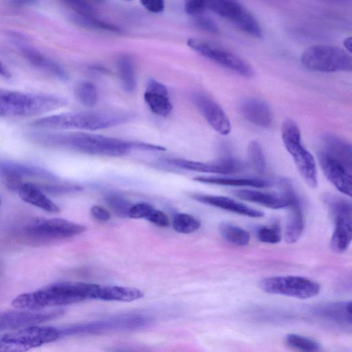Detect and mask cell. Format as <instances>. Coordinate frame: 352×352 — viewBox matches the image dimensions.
<instances>
[{"label": "cell", "instance_id": "1", "mask_svg": "<svg viewBox=\"0 0 352 352\" xmlns=\"http://www.w3.org/2000/svg\"><path fill=\"white\" fill-rule=\"evenodd\" d=\"M28 138L32 142L46 147L111 157L125 155L133 148L165 150L160 146L82 132L34 131L28 133Z\"/></svg>", "mask_w": 352, "mask_h": 352}, {"label": "cell", "instance_id": "2", "mask_svg": "<svg viewBox=\"0 0 352 352\" xmlns=\"http://www.w3.org/2000/svg\"><path fill=\"white\" fill-rule=\"evenodd\" d=\"M99 285L78 282H58L35 291L18 295L12 302L15 308L41 310L96 299Z\"/></svg>", "mask_w": 352, "mask_h": 352}, {"label": "cell", "instance_id": "3", "mask_svg": "<svg viewBox=\"0 0 352 352\" xmlns=\"http://www.w3.org/2000/svg\"><path fill=\"white\" fill-rule=\"evenodd\" d=\"M133 116L131 112L118 110L67 112L41 118L32 126L43 129L98 130L122 124Z\"/></svg>", "mask_w": 352, "mask_h": 352}, {"label": "cell", "instance_id": "4", "mask_svg": "<svg viewBox=\"0 0 352 352\" xmlns=\"http://www.w3.org/2000/svg\"><path fill=\"white\" fill-rule=\"evenodd\" d=\"M65 104L64 98L52 94L4 90L0 94V117L34 116Z\"/></svg>", "mask_w": 352, "mask_h": 352}, {"label": "cell", "instance_id": "5", "mask_svg": "<svg viewBox=\"0 0 352 352\" xmlns=\"http://www.w3.org/2000/svg\"><path fill=\"white\" fill-rule=\"evenodd\" d=\"M281 138L285 148L292 157L304 182L311 188L318 185L316 161L302 143L301 133L297 124L292 119H285L281 126Z\"/></svg>", "mask_w": 352, "mask_h": 352}, {"label": "cell", "instance_id": "6", "mask_svg": "<svg viewBox=\"0 0 352 352\" xmlns=\"http://www.w3.org/2000/svg\"><path fill=\"white\" fill-rule=\"evenodd\" d=\"M300 61L308 70L322 73L351 72L352 58L347 51L331 45H316L307 48Z\"/></svg>", "mask_w": 352, "mask_h": 352}, {"label": "cell", "instance_id": "7", "mask_svg": "<svg viewBox=\"0 0 352 352\" xmlns=\"http://www.w3.org/2000/svg\"><path fill=\"white\" fill-rule=\"evenodd\" d=\"M60 338V329L33 325L0 335V352H21L41 346Z\"/></svg>", "mask_w": 352, "mask_h": 352}, {"label": "cell", "instance_id": "8", "mask_svg": "<svg viewBox=\"0 0 352 352\" xmlns=\"http://www.w3.org/2000/svg\"><path fill=\"white\" fill-rule=\"evenodd\" d=\"M187 45L201 56L241 76L252 78V67L232 52L210 41L199 38H188Z\"/></svg>", "mask_w": 352, "mask_h": 352}, {"label": "cell", "instance_id": "9", "mask_svg": "<svg viewBox=\"0 0 352 352\" xmlns=\"http://www.w3.org/2000/svg\"><path fill=\"white\" fill-rule=\"evenodd\" d=\"M259 287L268 294L300 299L314 297L320 291V286L318 283L297 276L267 277L261 280Z\"/></svg>", "mask_w": 352, "mask_h": 352}, {"label": "cell", "instance_id": "10", "mask_svg": "<svg viewBox=\"0 0 352 352\" xmlns=\"http://www.w3.org/2000/svg\"><path fill=\"white\" fill-rule=\"evenodd\" d=\"M29 236L37 239H63L78 235L86 227L61 218L34 217L24 226Z\"/></svg>", "mask_w": 352, "mask_h": 352}, {"label": "cell", "instance_id": "11", "mask_svg": "<svg viewBox=\"0 0 352 352\" xmlns=\"http://www.w3.org/2000/svg\"><path fill=\"white\" fill-rule=\"evenodd\" d=\"M206 9L229 21L245 34L260 38L262 30L258 21L235 0H206Z\"/></svg>", "mask_w": 352, "mask_h": 352}, {"label": "cell", "instance_id": "12", "mask_svg": "<svg viewBox=\"0 0 352 352\" xmlns=\"http://www.w3.org/2000/svg\"><path fill=\"white\" fill-rule=\"evenodd\" d=\"M326 201L335 221L331 248L335 252L342 253L347 250L352 239L351 204L343 198L335 196L327 197Z\"/></svg>", "mask_w": 352, "mask_h": 352}, {"label": "cell", "instance_id": "13", "mask_svg": "<svg viewBox=\"0 0 352 352\" xmlns=\"http://www.w3.org/2000/svg\"><path fill=\"white\" fill-rule=\"evenodd\" d=\"M148 319L142 315L126 314L106 320L60 329V337L73 335L99 334L107 331L134 329L146 325Z\"/></svg>", "mask_w": 352, "mask_h": 352}, {"label": "cell", "instance_id": "14", "mask_svg": "<svg viewBox=\"0 0 352 352\" xmlns=\"http://www.w3.org/2000/svg\"><path fill=\"white\" fill-rule=\"evenodd\" d=\"M31 177L49 182L57 181L56 176L50 171L31 164L0 160V179L3 184L12 191H17L24 178Z\"/></svg>", "mask_w": 352, "mask_h": 352}, {"label": "cell", "instance_id": "15", "mask_svg": "<svg viewBox=\"0 0 352 352\" xmlns=\"http://www.w3.org/2000/svg\"><path fill=\"white\" fill-rule=\"evenodd\" d=\"M318 159L327 180L340 192L351 197L352 162L319 150Z\"/></svg>", "mask_w": 352, "mask_h": 352}, {"label": "cell", "instance_id": "16", "mask_svg": "<svg viewBox=\"0 0 352 352\" xmlns=\"http://www.w3.org/2000/svg\"><path fill=\"white\" fill-rule=\"evenodd\" d=\"M278 185L287 201L288 219L285 231L287 243H296L301 236L305 227V219L300 199L289 179L280 178Z\"/></svg>", "mask_w": 352, "mask_h": 352}, {"label": "cell", "instance_id": "17", "mask_svg": "<svg viewBox=\"0 0 352 352\" xmlns=\"http://www.w3.org/2000/svg\"><path fill=\"white\" fill-rule=\"evenodd\" d=\"M64 314L62 309L41 311L40 310L10 311L0 316V329H16L38 325L58 318Z\"/></svg>", "mask_w": 352, "mask_h": 352}, {"label": "cell", "instance_id": "18", "mask_svg": "<svg viewBox=\"0 0 352 352\" xmlns=\"http://www.w3.org/2000/svg\"><path fill=\"white\" fill-rule=\"evenodd\" d=\"M192 102L197 109L217 133L223 135L231 131V124L224 111L210 97L203 93L192 96Z\"/></svg>", "mask_w": 352, "mask_h": 352}, {"label": "cell", "instance_id": "19", "mask_svg": "<svg viewBox=\"0 0 352 352\" xmlns=\"http://www.w3.org/2000/svg\"><path fill=\"white\" fill-rule=\"evenodd\" d=\"M166 162L178 168L199 173L226 175L239 173L243 169V165L240 162L230 157H222L212 162H200L181 158H169Z\"/></svg>", "mask_w": 352, "mask_h": 352}, {"label": "cell", "instance_id": "20", "mask_svg": "<svg viewBox=\"0 0 352 352\" xmlns=\"http://www.w3.org/2000/svg\"><path fill=\"white\" fill-rule=\"evenodd\" d=\"M16 43L23 57L32 65L59 80L68 78L67 72L57 62L21 40Z\"/></svg>", "mask_w": 352, "mask_h": 352}, {"label": "cell", "instance_id": "21", "mask_svg": "<svg viewBox=\"0 0 352 352\" xmlns=\"http://www.w3.org/2000/svg\"><path fill=\"white\" fill-rule=\"evenodd\" d=\"M242 116L250 123L269 128L273 123L274 115L270 106L263 100L248 98L243 100L239 107Z\"/></svg>", "mask_w": 352, "mask_h": 352}, {"label": "cell", "instance_id": "22", "mask_svg": "<svg viewBox=\"0 0 352 352\" xmlns=\"http://www.w3.org/2000/svg\"><path fill=\"white\" fill-rule=\"evenodd\" d=\"M144 99L155 115L167 116L172 111L173 105L166 87L155 80L151 79L147 82Z\"/></svg>", "mask_w": 352, "mask_h": 352}, {"label": "cell", "instance_id": "23", "mask_svg": "<svg viewBox=\"0 0 352 352\" xmlns=\"http://www.w3.org/2000/svg\"><path fill=\"white\" fill-rule=\"evenodd\" d=\"M192 197L201 203L252 218H260L264 213L228 197L195 194Z\"/></svg>", "mask_w": 352, "mask_h": 352}, {"label": "cell", "instance_id": "24", "mask_svg": "<svg viewBox=\"0 0 352 352\" xmlns=\"http://www.w3.org/2000/svg\"><path fill=\"white\" fill-rule=\"evenodd\" d=\"M25 202L52 213L60 212L59 207L52 201L36 184L23 182L16 191Z\"/></svg>", "mask_w": 352, "mask_h": 352}, {"label": "cell", "instance_id": "25", "mask_svg": "<svg viewBox=\"0 0 352 352\" xmlns=\"http://www.w3.org/2000/svg\"><path fill=\"white\" fill-rule=\"evenodd\" d=\"M234 195L245 201L258 204L272 209H280L287 206V201L281 192L276 193L256 190L239 189Z\"/></svg>", "mask_w": 352, "mask_h": 352}, {"label": "cell", "instance_id": "26", "mask_svg": "<svg viewBox=\"0 0 352 352\" xmlns=\"http://www.w3.org/2000/svg\"><path fill=\"white\" fill-rule=\"evenodd\" d=\"M194 180L204 184L256 188H267L272 185L271 181L258 177L197 176L194 178Z\"/></svg>", "mask_w": 352, "mask_h": 352}, {"label": "cell", "instance_id": "27", "mask_svg": "<svg viewBox=\"0 0 352 352\" xmlns=\"http://www.w3.org/2000/svg\"><path fill=\"white\" fill-rule=\"evenodd\" d=\"M319 316L340 324H351V302H331L316 309Z\"/></svg>", "mask_w": 352, "mask_h": 352}, {"label": "cell", "instance_id": "28", "mask_svg": "<svg viewBox=\"0 0 352 352\" xmlns=\"http://www.w3.org/2000/svg\"><path fill=\"white\" fill-rule=\"evenodd\" d=\"M143 296L141 290L134 287L99 285L96 299L131 302L142 298Z\"/></svg>", "mask_w": 352, "mask_h": 352}, {"label": "cell", "instance_id": "29", "mask_svg": "<svg viewBox=\"0 0 352 352\" xmlns=\"http://www.w3.org/2000/svg\"><path fill=\"white\" fill-rule=\"evenodd\" d=\"M117 67L123 90L129 93L134 91L137 80L133 59L129 55H121L118 58Z\"/></svg>", "mask_w": 352, "mask_h": 352}, {"label": "cell", "instance_id": "30", "mask_svg": "<svg viewBox=\"0 0 352 352\" xmlns=\"http://www.w3.org/2000/svg\"><path fill=\"white\" fill-rule=\"evenodd\" d=\"M72 21L79 27L96 31L120 34L122 30L114 24L96 19L92 15L76 14L72 16Z\"/></svg>", "mask_w": 352, "mask_h": 352}, {"label": "cell", "instance_id": "31", "mask_svg": "<svg viewBox=\"0 0 352 352\" xmlns=\"http://www.w3.org/2000/svg\"><path fill=\"white\" fill-rule=\"evenodd\" d=\"M219 232L225 241L235 245H245L250 239L248 231L228 222H223L219 225Z\"/></svg>", "mask_w": 352, "mask_h": 352}, {"label": "cell", "instance_id": "32", "mask_svg": "<svg viewBox=\"0 0 352 352\" xmlns=\"http://www.w3.org/2000/svg\"><path fill=\"white\" fill-rule=\"evenodd\" d=\"M247 161L249 166L258 174L266 170V160L261 145L256 140L249 142L247 147Z\"/></svg>", "mask_w": 352, "mask_h": 352}, {"label": "cell", "instance_id": "33", "mask_svg": "<svg viewBox=\"0 0 352 352\" xmlns=\"http://www.w3.org/2000/svg\"><path fill=\"white\" fill-rule=\"evenodd\" d=\"M75 95L78 100L85 106L94 107L98 100L96 86L91 82H80L75 88Z\"/></svg>", "mask_w": 352, "mask_h": 352}, {"label": "cell", "instance_id": "34", "mask_svg": "<svg viewBox=\"0 0 352 352\" xmlns=\"http://www.w3.org/2000/svg\"><path fill=\"white\" fill-rule=\"evenodd\" d=\"M285 341L288 346L299 351L314 352L321 349L317 341L295 333L287 334Z\"/></svg>", "mask_w": 352, "mask_h": 352}, {"label": "cell", "instance_id": "35", "mask_svg": "<svg viewBox=\"0 0 352 352\" xmlns=\"http://www.w3.org/2000/svg\"><path fill=\"white\" fill-rule=\"evenodd\" d=\"M200 221L193 216L179 213L175 216L173 221V227L177 232L183 234L192 233L199 228Z\"/></svg>", "mask_w": 352, "mask_h": 352}, {"label": "cell", "instance_id": "36", "mask_svg": "<svg viewBox=\"0 0 352 352\" xmlns=\"http://www.w3.org/2000/svg\"><path fill=\"white\" fill-rule=\"evenodd\" d=\"M257 239L265 243L274 244L281 239V234L278 226H262L256 230Z\"/></svg>", "mask_w": 352, "mask_h": 352}, {"label": "cell", "instance_id": "37", "mask_svg": "<svg viewBox=\"0 0 352 352\" xmlns=\"http://www.w3.org/2000/svg\"><path fill=\"white\" fill-rule=\"evenodd\" d=\"M44 192L52 195H62L70 192H78L82 190V187L76 184L48 183L38 185Z\"/></svg>", "mask_w": 352, "mask_h": 352}, {"label": "cell", "instance_id": "38", "mask_svg": "<svg viewBox=\"0 0 352 352\" xmlns=\"http://www.w3.org/2000/svg\"><path fill=\"white\" fill-rule=\"evenodd\" d=\"M106 201L118 215L128 216L131 205L124 197L118 195H111L107 197Z\"/></svg>", "mask_w": 352, "mask_h": 352}, {"label": "cell", "instance_id": "39", "mask_svg": "<svg viewBox=\"0 0 352 352\" xmlns=\"http://www.w3.org/2000/svg\"><path fill=\"white\" fill-rule=\"evenodd\" d=\"M76 14L82 15H94L95 9L87 0H60Z\"/></svg>", "mask_w": 352, "mask_h": 352}, {"label": "cell", "instance_id": "40", "mask_svg": "<svg viewBox=\"0 0 352 352\" xmlns=\"http://www.w3.org/2000/svg\"><path fill=\"white\" fill-rule=\"evenodd\" d=\"M195 17L194 23L197 28L210 34L219 32L218 25L212 19L201 14Z\"/></svg>", "mask_w": 352, "mask_h": 352}, {"label": "cell", "instance_id": "41", "mask_svg": "<svg viewBox=\"0 0 352 352\" xmlns=\"http://www.w3.org/2000/svg\"><path fill=\"white\" fill-rule=\"evenodd\" d=\"M184 10L190 16L201 15L206 10V0H185Z\"/></svg>", "mask_w": 352, "mask_h": 352}, {"label": "cell", "instance_id": "42", "mask_svg": "<svg viewBox=\"0 0 352 352\" xmlns=\"http://www.w3.org/2000/svg\"><path fill=\"white\" fill-rule=\"evenodd\" d=\"M153 209V208L148 204H137L135 205L131 206L128 212V216L133 219H146V217L149 214Z\"/></svg>", "mask_w": 352, "mask_h": 352}, {"label": "cell", "instance_id": "43", "mask_svg": "<svg viewBox=\"0 0 352 352\" xmlns=\"http://www.w3.org/2000/svg\"><path fill=\"white\" fill-rule=\"evenodd\" d=\"M146 219L160 227H167L170 224L169 219L163 212L153 209Z\"/></svg>", "mask_w": 352, "mask_h": 352}, {"label": "cell", "instance_id": "44", "mask_svg": "<svg viewBox=\"0 0 352 352\" xmlns=\"http://www.w3.org/2000/svg\"><path fill=\"white\" fill-rule=\"evenodd\" d=\"M143 7L152 13H160L164 9V0H140Z\"/></svg>", "mask_w": 352, "mask_h": 352}, {"label": "cell", "instance_id": "45", "mask_svg": "<svg viewBox=\"0 0 352 352\" xmlns=\"http://www.w3.org/2000/svg\"><path fill=\"white\" fill-rule=\"evenodd\" d=\"M92 216L99 221H108L111 218L110 212L104 208L100 206H94L91 208Z\"/></svg>", "mask_w": 352, "mask_h": 352}, {"label": "cell", "instance_id": "46", "mask_svg": "<svg viewBox=\"0 0 352 352\" xmlns=\"http://www.w3.org/2000/svg\"><path fill=\"white\" fill-rule=\"evenodd\" d=\"M0 76L9 79L12 77V74L7 67L0 60Z\"/></svg>", "mask_w": 352, "mask_h": 352}, {"label": "cell", "instance_id": "47", "mask_svg": "<svg viewBox=\"0 0 352 352\" xmlns=\"http://www.w3.org/2000/svg\"><path fill=\"white\" fill-rule=\"evenodd\" d=\"M344 46L346 49V51L351 53V47H352V42H351V37H347L344 40L343 42Z\"/></svg>", "mask_w": 352, "mask_h": 352}, {"label": "cell", "instance_id": "48", "mask_svg": "<svg viewBox=\"0 0 352 352\" xmlns=\"http://www.w3.org/2000/svg\"><path fill=\"white\" fill-rule=\"evenodd\" d=\"M333 1L335 2H339V3H347L348 1H350L351 0H329Z\"/></svg>", "mask_w": 352, "mask_h": 352}, {"label": "cell", "instance_id": "49", "mask_svg": "<svg viewBox=\"0 0 352 352\" xmlns=\"http://www.w3.org/2000/svg\"><path fill=\"white\" fill-rule=\"evenodd\" d=\"M3 91V89H0V94H1Z\"/></svg>", "mask_w": 352, "mask_h": 352}, {"label": "cell", "instance_id": "50", "mask_svg": "<svg viewBox=\"0 0 352 352\" xmlns=\"http://www.w3.org/2000/svg\"><path fill=\"white\" fill-rule=\"evenodd\" d=\"M1 197H0V204H1Z\"/></svg>", "mask_w": 352, "mask_h": 352}, {"label": "cell", "instance_id": "51", "mask_svg": "<svg viewBox=\"0 0 352 352\" xmlns=\"http://www.w3.org/2000/svg\"><path fill=\"white\" fill-rule=\"evenodd\" d=\"M126 1H131V0H126Z\"/></svg>", "mask_w": 352, "mask_h": 352}]
</instances>
